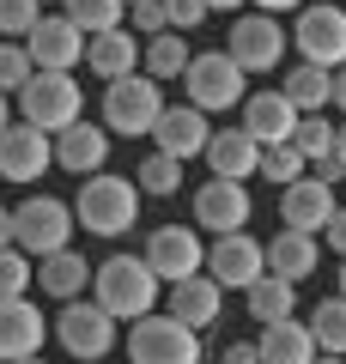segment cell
Returning <instances> with one entry per match:
<instances>
[{
  "mask_svg": "<svg viewBox=\"0 0 346 364\" xmlns=\"http://www.w3.org/2000/svg\"><path fill=\"white\" fill-rule=\"evenodd\" d=\"M140 200H146V195H140V182H134V176H110V170H98V176L79 182V200H73L79 231H91V237H122V231H134Z\"/></svg>",
  "mask_w": 346,
  "mask_h": 364,
  "instance_id": "6da1fadb",
  "label": "cell"
},
{
  "mask_svg": "<svg viewBox=\"0 0 346 364\" xmlns=\"http://www.w3.org/2000/svg\"><path fill=\"white\" fill-rule=\"evenodd\" d=\"M158 286H164V279L146 267V255H110L98 267V279H91V298H98L115 322H140V316H152Z\"/></svg>",
  "mask_w": 346,
  "mask_h": 364,
  "instance_id": "7a4b0ae2",
  "label": "cell"
},
{
  "mask_svg": "<svg viewBox=\"0 0 346 364\" xmlns=\"http://www.w3.org/2000/svg\"><path fill=\"white\" fill-rule=\"evenodd\" d=\"M73 231H79V213L67 207V200H55V195H25L13 207V243L25 249L31 261L73 249Z\"/></svg>",
  "mask_w": 346,
  "mask_h": 364,
  "instance_id": "3957f363",
  "label": "cell"
},
{
  "mask_svg": "<svg viewBox=\"0 0 346 364\" xmlns=\"http://www.w3.org/2000/svg\"><path fill=\"white\" fill-rule=\"evenodd\" d=\"M164 85H158L152 73H128V79H110L103 85V128L110 134H152L158 116H164Z\"/></svg>",
  "mask_w": 346,
  "mask_h": 364,
  "instance_id": "277c9868",
  "label": "cell"
},
{
  "mask_svg": "<svg viewBox=\"0 0 346 364\" xmlns=\"http://www.w3.org/2000/svg\"><path fill=\"white\" fill-rule=\"evenodd\" d=\"M182 97H189L194 109H231V104H243L249 97V73L237 61H231V49H206L189 61V73H182Z\"/></svg>",
  "mask_w": 346,
  "mask_h": 364,
  "instance_id": "5b68a950",
  "label": "cell"
},
{
  "mask_svg": "<svg viewBox=\"0 0 346 364\" xmlns=\"http://www.w3.org/2000/svg\"><path fill=\"white\" fill-rule=\"evenodd\" d=\"M128 358L134 364H201V328L177 322V316H140L128 328Z\"/></svg>",
  "mask_w": 346,
  "mask_h": 364,
  "instance_id": "8992f818",
  "label": "cell"
},
{
  "mask_svg": "<svg viewBox=\"0 0 346 364\" xmlns=\"http://www.w3.org/2000/svg\"><path fill=\"white\" fill-rule=\"evenodd\" d=\"M19 116L43 134H61L85 116V91L73 85V73H37L25 91H19Z\"/></svg>",
  "mask_w": 346,
  "mask_h": 364,
  "instance_id": "52a82bcc",
  "label": "cell"
},
{
  "mask_svg": "<svg viewBox=\"0 0 346 364\" xmlns=\"http://www.w3.org/2000/svg\"><path fill=\"white\" fill-rule=\"evenodd\" d=\"M55 340L67 346V358L73 364H98L103 352L115 346V316L103 310L98 298H73V304H61V316H55Z\"/></svg>",
  "mask_w": 346,
  "mask_h": 364,
  "instance_id": "ba28073f",
  "label": "cell"
},
{
  "mask_svg": "<svg viewBox=\"0 0 346 364\" xmlns=\"http://www.w3.org/2000/svg\"><path fill=\"white\" fill-rule=\"evenodd\" d=\"M292 43H298V55H304L310 67L340 73L346 67V6H304Z\"/></svg>",
  "mask_w": 346,
  "mask_h": 364,
  "instance_id": "9c48e42d",
  "label": "cell"
},
{
  "mask_svg": "<svg viewBox=\"0 0 346 364\" xmlns=\"http://www.w3.org/2000/svg\"><path fill=\"white\" fill-rule=\"evenodd\" d=\"M285 31H280V18L273 13H243V18H231V61L243 67V73H273L280 67V55H285Z\"/></svg>",
  "mask_w": 346,
  "mask_h": 364,
  "instance_id": "30bf717a",
  "label": "cell"
},
{
  "mask_svg": "<svg viewBox=\"0 0 346 364\" xmlns=\"http://www.w3.org/2000/svg\"><path fill=\"white\" fill-rule=\"evenodd\" d=\"M206 273H213L225 291H249L261 273H268V243H256L249 231L213 237V249H206Z\"/></svg>",
  "mask_w": 346,
  "mask_h": 364,
  "instance_id": "8fae6325",
  "label": "cell"
},
{
  "mask_svg": "<svg viewBox=\"0 0 346 364\" xmlns=\"http://www.w3.org/2000/svg\"><path fill=\"white\" fill-rule=\"evenodd\" d=\"M85 43L91 37L67 13H43V25L25 37V49H31V61H37V73H73V67L85 61Z\"/></svg>",
  "mask_w": 346,
  "mask_h": 364,
  "instance_id": "7c38bea8",
  "label": "cell"
},
{
  "mask_svg": "<svg viewBox=\"0 0 346 364\" xmlns=\"http://www.w3.org/2000/svg\"><path fill=\"white\" fill-rule=\"evenodd\" d=\"M55 164V134L13 122L0 134V182H43V170Z\"/></svg>",
  "mask_w": 346,
  "mask_h": 364,
  "instance_id": "4fadbf2b",
  "label": "cell"
},
{
  "mask_svg": "<svg viewBox=\"0 0 346 364\" xmlns=\"http://www.w3.org/2000/svg\"><path fill=\"white\" fill-rule=\"evenodd\" d=\"M249 213H256V200H249V188H243V182L213 176V182H201V188H194V225H201V231H213V237L243 231V225H249Z\"/></svg>",
  "mask_w": 346,
  "mask_h": 364,
  "instance_id": "5bb4252c",
  "label": "cell"
},
{
  "mask_svg": "<svg viewBox=\"0 0 346 364\" xmlns=\"http://www.w3.org/2000/svg\"><path fill=\"white\" fill-rule=\"evenodd\" d=\"M334 213H340V200H334V182H322V176H298V182H285V188H280V219H285V231L322 237Z\"/></svg>",
  "mask_w": 346,
  "mask_h": 364,
  "instance_id": "9a60e30c",
  "label": "cell"
},
{
  "mask_svg": "<svg viewBox=\"0 0 346 364\" xmlns=\"http://www.w3.org/2000/svg\"><path fill=\"white\" fill-rule=\"evenodd\" d=\"M55 328L43 322V310L31 298H0V364H19V358H43V340Z\"/></svg>",
  "mask_w": 346,
  "mask_h": 364,
  "instance_id": "2e32d148",
  "label": "cell"
},
{
  "mask_svg": "<svg viewBox=\"0 0 346 364\" xmlns=\"http://www.w3.org/2000/svg\"><path fill=\"white\" fill-rule=\"evenodd\" d=\"M146 267L164 279V286H177V279H189V273L206 267V249L194 231H182V225H158L152 237H146Z\"/></svg>",
  "mask_w": 346,
  "mask_h": 364,
  "instance_id": "e0dca14e",
  "label": "cell"
},
{
  "mask_svg": "<svg viewBox=\"0 0 346 364\" xmlns=\"http://www.w3.org/2000/svg\"><path fill=\"white\" fill-rule=\"evenodd\" d=\"M206 140H213V128H206V109H194V104H170L152 128V146L164 158H182V164L206 158Z\"/></svg>",
  "mask_w": 346,
  "mask_h": 364,
  "instance_id": "ac0fdd59",
  "label": "cell"
},
{
  "mask_svg": "<svg viewBox=\"0 0 346 364\" xmlns=\"http://www.w3.org/2000/svg\"><path fill=\"white\" fill-rule=\"evenodd\" d=\"M103 158H110V128H103V122H85V116H79L73 128L55 134V164H61L67 176H98Z\"/></svg>",
  "mask_w": 346,
  "mask_h": 364,
  "instance_id": "d6986e66",
  "label": "cell"
},
{
  "mask_svg": "<svg viewBox=\"0 0 346 364\" xmlns=\"http://www.w3.org/2000/svg\"><path fill=\"white\" fill-rule=\"evenodd\" d=\"M298 122H304V116H298V104L285 97L280 85H273V91H249V97H243V128L256 134L261 146H285L298 134Z\"/></svg>",
  "mask_w": 346,
  "mask_h": 364,
  "instance_id": "ffe728a7",
  "label": "cell"
},
{
  "mask_svg": "<svg viewBox=\"0 0 346 364\" xmlns=\"http://www.w3.org/2000/svg\"><path fill=\"white\" fill-rule=\"evenodd\" d=\"M206 164H213V176H225V182H249L261 170V140L237 122V128H225V134L206 140Z\"/></svg>",
  "mask_w": 346,
  "mask_h": 364,
  "instance_id": "44dd1931",
  "label": "cell"
},
{
  "mask_svg": "<svg viewBox=\"0 0 346 364\" xmlns=\"http://www.w3.org/2000/svg\"><path fill=\"white\" fill-rule=\"evenodd\" d=\"M140 61H146V49H140V37H134L128 25H122V31H103V37L85 43V67L103 79V85H110V79L140 73Z\"/></svg>",
  "mask_w": 346,
  "mask_h": 364,
  "instance_id": "7402d4cb",
  "label": "cell"
},
{
  "mask_svg": "<svg viewBox=\"0 0 346 364\" xmlns=\"http://www.w3.org/2000/svg\"><path fill=\"white\" fill-rule=\"evenodd\" d=\"M219 310H225V286H219L213 273H189V279H177L170 286V316L189 328H213Z\"/></svg>",
  "mask_w": 346,
  "mask_h": 364,
  "instance_id": "603a6c76",
  "label": "cell"
},
{
  "mask_svg": "<svg viewBox=\"0 0 346 364\" xmlns=\"http://www.w3.org/2000/svg\"><path fill=\"white\" fill-rule=\"evenodd\" d=\"M91 279H98V267H85L79 249H61V255H43L37 261V291H49V298H61V304H73Z\"/></svg>",
  "mask_w": 346,
  "mask_h": 364,
  "instance_id": "cb8c5ba5",
  "label": "cell"
},
{
  "mask_svg": "<svg viewBox=\"0 0 346 364\" xmlns=\"http://www.w3.org/2000/svg\"><path fill=\"white\" fill-rule=\"evenodd\" d=\"M261 364H310L316 358V334H310V322H298V316H285V322H273V328H261Z\"/></svg>",
  "mask_w": 346,
  "mask_h": 364,
  "instance_id": "d4e9b609",
  "label": "cell"
},
{
  "mask_svg": "<svg viewBox=\"0 0 346 364\" xmlns=\"http://www.w3.org/2000/svg\"><path fill=\"white\" fill-rule=\"evenodd\" d=\"M316 261H322V243L310 231H280L268 243V273H280V279H310V273H316Z\"/></svg>",
  "mask_w": 346,
  "mask_h": 364,
  "instance_id": "484cf974",
  "label": "cell"
},
{
  "mask_svg": "<svg viewBox=\"0 0 346 364\" xmlns=\"http://www.w3.org/2000/svg\"><path fill=\"white\" fill-rule=\"evenodd\" d=\"M243 304H249V322L256 328H273V322H285V316L298 310V286L280 279V273H261L256 286L243 291Z\"/></svg>",
  "mask_w": 346,
  "mask_h": 364,
  "instance_id": "4316f807",
  "label": "cell"
},
{
  "mask_svg": "<svg viewBox=\"0 0 346 364\" xmlns=\"http://www.w3.org/2000/svg\"><path fill=\"white\" fill-rule=\"evenodd\" d=\"M285 97L298 104V116H328V104H334V73L328 67H310V61H298L292 73H285Z\"/></svg>",
  "mask_w": 346,
  "mask_h": 364,
  "instance_id": "83f0119b",
  "label": "cell"
},
{
  "mask_svg": "<svg viewBox=\"0 0 346 364\" xmlns=\"http://www.w3.org/2000/svg\"><path fill=\"white\" fill-rule=\"evenodd\" d=\"M189 61H194L189 37H182V31H164V37H146V61H140V73H152L158 85H164V79H182V73H189Z\"/></svg>",
  "mask_w": 346,
  "mask_h": 364,
  "instance_id": "f1b7e54d",
  "label": "cell"
},
{
  "mask_svg": "<svg viewBox=\"0 0 346 364\" xmlns=\"http://www.w3.org/2000/svg\"><path fill=\"white\" fill-rule=\"evenodd\" d=\"M61 13L73 18L85 37H103V31H122V18H128V0H61Z\"/></svg>",
  "mask_w": 346,
  "mask_h": 364,
  "instance_id": "f546056e",
  "label": "cell"
},
{
  "mask_svg": "<svg viewBox=\"0 0 346 364\" xmlns=\"http://www.w3.org/2000/svg\"><path fill=\"white\" fill-rule=\"evenodd\" d=\"M310 334H316L322 352H340V358H346V298H340V291L310 310Z\"/></svg>",
  "mask_w": 346,
  "mask_h": 364,
  "instance_id": "4dcf8cb0",
  "label": "cell"
},
{
  "mask_svg": "<svg viewBox=\"0 0 346 364\" xmlns=\"http://www.w3.org/2000/svg\"><path fill=\"white\" fill-rule=\"evenodd\" d=\"M134 182H140V195H152V200H170L182 188V158H164V152H152L140 170H134Z\"/></svg>",
  "mask_w": 346,
  "mask_h": 364,
  "instance_id": "1f68e13d",
  "label": "cell"
},
{
  "mask_svg": "<svg viewBox=\"0 0 346 364\" xmlns=\"http://www.w3.org/2000/svg\"><path fill=\"white\" fill-rule=\"evenodd\" d=\"M256 176H268V182H298V176H310V158L298 152L292 140L285 146H261V170Z\"/></svg>",
  "mask_w": 346,
  "mask_h": 364,
  "instance_id": "d6a6232c",
  "label": "cell"
},
{
  "mask_svg": "<svg viewBox=\"0 0 346 364\" xmlns=\"http://www.w3.org/2000/svg\"><path fill=\"white\" fill-rule=\"evenodd\" d=\"M334 134H340V122H328V116H304L298 122V134H292V146L316 164V158H334Z\"/></svg>",
  "mask_w": 346,
  "mask_h": 364,
  "instance_id": "836d02e7",
  "label": "cell"
},
{
  "mask_svg": "<svg viewBox=\"0 0 346 364\" xmlns=\"http://www.w3.org/2000/svg\"><path fill=\"white\" fill-rule=\"evenodd\" d=\"M31 79H37V61H31V49H25V43H0V91H6V97H19Z\"/></svg>",
  "mask_w": 346,
  "mask_h": 364,
  "instance_id": "e575fe53",
  "label": "cell"
},
{
  "mask_svg": "<svg viewBox=\"0 0 346 364\" xmlns=\"http://www.w3.org/2000/svg\"><path fill=\"white\" fill-rule=\"evenodd\" d=\"M37 286V261L25 249H0V298H25Z\"/></svg>",
  "mask_w": 346,
  "mask_h": 364,
  "instance_id": "d590c367",
  "label": "cell"
},
{
  "mask_svg": "<svg viewBox=\"0 0 346 364\" xmlns=\"http://www.w3.org/2000/svg\"><path fill=\"white\" fill-rule=\"evenodd\" d=\"M37 25H43V0H0V37L6 43H25Z\"/></svg>",
  "mask_w": 346,
  "mask_h": 364,
  "instance_id": "8d00e7d4",
  "label": "cell"
},
{
  "mask_svg": "<svg viewBox=\"0 0 346 364\" xmlns=\"http://www.w3.org/2000/svg\"><path fill=\"white\" fill-rule=\"evenodd\" d=\"M206 13H213L206 0H164V18H170V31H182V37H189V31L201 25Z\"/></svg>",
  "mask_w": 346,
  "mask_h": 364,
  "instance_id": "74e56055",
  "label": "cell"
},
{
  "mask_svg": "<svg viewBox=\"0 0 346 364\" xmlns=\"http://www.w3.org/2000/svg\"><path fill=\"white\" fill-rule=\"evenodd\" d=\"M128 13H134V25H128V31H140V37H164V31H170L164 0H140V6H128Z\"/></svg>",
  "mask_w": 346,
  "mask_h": 364,
  "instance_id": "f35d334b",
  "label": "cell"
},
{
  "mask_svg": "<svg viewBox=\"0 0 346 364\" xmlns=\"http://www.w3.org/2000/svg\"><path fill=\"white\" fill-rule=\"evenodd\" d=\"M219 364H261V346H243V340H231Z\"/></svg>",
  "mask_w": 346,
  "mask_h": 364,
  "instance_id": "ab89813d",
  "label": "cell"
},
{
  "mask_svg": "<svg viewBox=\"0 0 346 364\" xmlns=\"http://www.w3.org/2000/svg\"><path fill=\"white\" fill-rule=\"evenodd\" d=\"M328 249H334V255L346 261V207H340V213L328 219Z\"/></svg>",
  "mask_w": 346,
  "mask_h": 364,
  "instance_id": "60d3db41",
  "label": "cell"
},
{
  "mask_svg": "<svg viewBox=\"0 0 346 364\" xmlns=\"http://www.w3.org/2000/svg\"><path fill=\"white\" fill-rule=\"evenodd\" d=\"M310 176H322V182H340V176H346V164H340V158H316V164H310Z\"/></svg>",
  "mask_w": 346,
  "mask_h": 364,
  "instance_id": "b9f144b4",
  "label": "cell"
},
{
  "mask_svg": "<svg viewBox=\"0 0 346 364\" xmlns=\"http://www.w3.org/2000/svg\"><path fill=\"white\" fill-rule=\"evenodd\" d=\"M256 6H261V13H273V18H280V13H304L310 0H256Z\"/></svg>",
  "mask_w": 346,
  "mask_h": 364,
  "instance_id": "7bdbcfd3",
  "label": "cell"
},
{
  "mask_svg": "<svg viewBox=\"0 0 346 364\" xmlns=\"http://www.w3.org/2000/svg\"><path fill=\"white\" fill-rule=\"evenodd\" d=\"M0 249H19L13 243V207H0Z\"/></svg>",
  "mask_w": 346,
  "mask_h": 364,
  "instance_id": "ee69618b",
  "label": "cell"
},
{
  "mask_svg": "<svg viewBox=\"0 0 346 364\" xmlns=\"http://www.w3.org/2000/svg\"><path fill=\"white\" fill-rule=\"evenodd\" d=\"M334 109H340V116H346V67H340V73H334Z\"/></svg>",
  "mask_w": 346,
  "mask_h": 364,
  "instance_id": "f6af8a7d",
  "label": "cell"
},
{
  "mask_svg": "<svg viewBox=\"0 0 346 364\" xmlns=\"http://www.w3.org/2000/svg\"><path fill=\"white\" fill-rule=\"evenodd\" d=\"M334 158L346 164V122H340V134H334Z\"/></svg>",
  "mask_w": 346,
  "mask_h": 364,
  "instance_id": "bcb514c9",
  "label": "cell"
},
{
  "mask_svg": "<svg viewBox=\"0 0 346 364\" xmlns=\"http://www.w3.org/2000/svg\"><path fill=\"white\" fill-rule=\"evenodd\" d=\"M206 6H213V13H237V6H243V0H206Z\"/></svg>",
  "mask_w": 346,
  "mask_h": 364,
  "instance_id": "7dc6e473",
  "label": "cell"
},
{
  "mask_svg": "<svg viewBox=\"0 0 346 364\" xmlns=\"http://www.w3.org/2000/svg\"><path fill=\"white\" fill-rule=\"evenodd\" d=\"M13 128V109H6V91H0V134Z\"/></svg>",
  "mask_w": 346,
  "mask_h": 364,
  "instance_id": "c3c4849f",
  "label": "cell"
},
{
  "mask_svg": "<svg viewBox=\"0 0 346 364\" xmlns=\"http://www.w3.org/2000/svg\"><path fill=\"white\" fill-rule=\"evenodd\" d=\"M310 364H346V358H340V352H316V358H310Z\"/></svg>",
  "mask_w": 346,
  "mask_h": 364,
  "instance_id": "681fc988",
  "label": "cell"
},
{
  "mask_svg": "<svg viewBox=\"0 0 346 364\" xmlns=\"http://www.w3.org/2000/svg\"><path fill=\"white\" fill-rule=\"evenodd\" d=\"M340 298H346V261H340Z\"/></svg>",
  "mask_w": 346,
  "mask_h": 364,
  "instance_id": "f907efd6",
  "label": "cell"
},
{
  "mask_svg": "<svg viewBox=\"0 0 346 364\" xmlns=\"http://www.w3.org/2000/svg\"><path fill=\"white\" fill-rule=\"evenodd\" d=\"M19 364H43V358H19Z\"/></svg>",
  "mask_w": 346,
  "mask_h": 364,
  "instance_id": "816d5d0a",
  "label": "cell"
},
{
  "mask_svg": "<svg viewBox=\"0 0 346 364\" xmlns=\"http://www.w3.org/2000/svg\"><path fill=\"white\" fill-rule=\"evenodd\" d=\"M43 6H49V0H43ZM55 6H61V0H55Z\"/></svg>",
  "mask_w": 346,
  "mask_h": 364,
  "instance_id": "f5cc1de1",
  "label": "cell"
},
{
  "mask_svg": "<svg viewBox=\"0 0 346 364\" xmlns=\"http://www.w3.org/2000/svg\"><path fill=\"white\" fill-rule=\"evenodd\" d=\"M128 6H140V0H128Z\"/></svg>",
  "mask_w": 346,
  "mask_h": 364,
  "instance_id": "db71d44e",
  "label": "cell"
}]
</instances>
